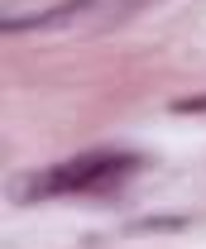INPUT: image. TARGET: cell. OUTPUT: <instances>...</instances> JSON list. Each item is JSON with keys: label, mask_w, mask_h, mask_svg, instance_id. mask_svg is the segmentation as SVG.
Here are the masks:
<instances>
[{"label": "cell", "mask_w": 206, "mask_h": 249, "mask_svg": "<svg viewBox=\"0 0 206 249\" xmlns=\"http://www.w3.org/2000/svg\"><path fill=\"white\" fill-rule=\"evenodd\" d=\"M134 173V158L130 154H82L67 158L62 168L43 173L29 182V196H62V192H91V187H111L115 178Z\"/></svg>", "instance_id": "1"}]
</instances>
